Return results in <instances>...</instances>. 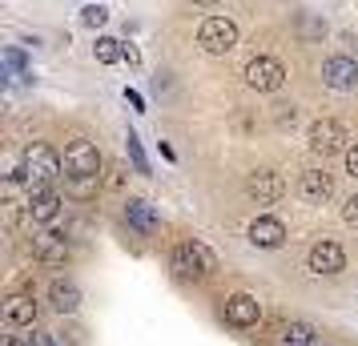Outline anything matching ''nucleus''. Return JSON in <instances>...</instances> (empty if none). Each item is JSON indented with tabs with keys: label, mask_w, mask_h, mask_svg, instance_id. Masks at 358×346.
<instances>
[{
	"label": "nucleus",
	"mask_w": 358,
	"mask_h": 346,
	"mask_svg": "<svg viewBox=\"0 0 358 346\" xmlns=\"http://www.w3.org/2000/svg\"><path fill=\"white\" fill-rule=\"evenodd\" d=\"M20 173H24V182L33 185V189H49V185L61 178V157H57V149L45 145V141H33V145L24 149Z\"/></svg>",
	"instance_id": "obj_1"
},
{
	"label": "nucleus",
	"mask_w": 358,
	"mask_h": 346,
	"mask_svg": "<svg viewBox=\"0 0 358 346\" xmlns=\"http://www.w3.org/2000/svg\"><path fill=\"white\" fill-rule=\"evenodd\" d=\"M169 266H173V274H178L181 282H197V278H206V274L217 270V258H213L201 242H181V246H173V254H169Z\"/></svg>",
	"instance_id": "obj_2"
},
{
	"label": "nucleus",
	"mask_w": 358,
	"mask_h": 346,
	"mask_svg": "<svg viewBox=\"0 0 358 346\" xmlns=\"http://www.w3.org/2000/svg\"><path fill=\"white\" fill-rule=\"evenodd\" d=\"M197 45H201L206 57H226V52H234V45H238V24H234L229 17L201 20V29H197Z\"/></svg>",
	"instance_id": "obj_3"
},
{
	"label": "nucleus",
	"mask_w": 358,
	"mask_h": 346,
	"mask_svg": "<svg viewBox=\"0 0 358 346\" xmlns=\"http://www.w3.org/2000/svg\"><path fill=\"white\" fill-rule=\"evenodd\" d=\"M65 173L69 178H97L101 182V153L93 141H85V137H73L65 149Z\"/></svg>",
	"instance_id": "obj_4"
},
{
	"label": "nucleus",
	"mask_w": 358,
	"mask_h": 346,
	"mask_svg": "<svg viewBox=\"0 0 358 346\" xmlns=\"http://www.w3.org/2000/svg\"><path fill=\"white\" fill-rule=\"evenodd\" d=\"M245 85L258 89V93H274V89L286 85V65L274 61V57H254V61L245 65Z\"/></svg>",
	"instance_id": "obj_5"
},
{
	"label": "nucleus",
	"mask_w": 358,
	"mask_h": 346,
	"mask_svg": "<svg viewBox=\"0 0 358 346\" xmlns=\"http://www.w3.org/2000/svg\"><path fill=\"white\" fill-rule=\"evenodd\" d=\"M245 194H250V201H258V206H270V201H278L286 194V182H282L278 169H254L245 178Z\"/></svg>",
	"instance_id": "obj_6"
},
{
	"label": "nucleus",
	"mask_w": 358,
	"mask_h": 346,
	"mask_svg": "<svg viewBox=\"0 0 358 346\" xmlns=\"http://www.w3.org/2000/svg\"><path fill=\"white\" fill-rule=\"evenodd\" d=\"M306 141H310V149H314V153L330 157V153H338V149H342L346 129H342L338 121H330V117H318V121L306 129Z\"/></svg>",
	"instance_id": "obj_7"
},
{
	"label": "nucleus",
	"mask_w": 358,
	"mask_h": 346,
	"mask_svg": "<svg viewBox=\"0 0 358 346\" xmlns=\"http://www.w3.org/2000/svg\"><path fill=\"white\" fill-rule=\"evenodd\" d=\"M222 318H226L229 326H238V330L258 326V318H262L258 298H250V294H229L226 302H222Z\"/></svg>",
	"instance_id": "obj_8"
},
{
	"label": "nucleus",
	"mask_w": 358,
	"mask_h": 346,
	"mask_svg": "<svg viewBox=\"0 0 358 346\" xmlns=\"http://www.w3.org/2000/svg\"><path fill=\"white\" fill-rule=\"evenodd\" d=\"M322 81L334 93H355L358 89V61H350V57H330L322 65Z\"/></svg>",
	"instance_id": "obj_9"
},
{
	"label": "nucleus",
	"mask_w": 358,
	"mask_h": 346,
	"mask_svg": "<svg viewBox=\"0 0 358 346\" xmlns=\"http://www.w3.org/2000/svg\"><path fill=\"white\" fill-rule=\"evenodd\" d=\"M310 274H338L346 270V250L338 242H318V246L310 250Z\"/></svg>",
	"instance_id": "obj_10"
},
{
	"label": "nucleus",
	"mask_w": 358,
	"mask_h": 346,
	"mask_svg": "<svg viewBox=\"0 0 358 346\" xmlns=\"http://www.w3.org/2000/svg\"><path fill=\"white\" fill-rule=\"evenodd\" d=\"M298 189H302V198H306V201L322 206V201L334 198V178H330L326 169H306V173H302V185H298Z\"/></svg>",
	"instance_id": "obj_11"
},
{
	"label": "nucleus",
	"mask_w": 358,
	"mask_h": 346,
	"mask_svg": "<svg viewBox=\"0 0 358 346\" xmlns=\"http://www.w3.org/2000/svg\"><path fill=\"white\" fill-rule=\"evenodd\" d=\"M250 242L258 250H278L286 242V226H282L278 217H258V222L250 226Z\"/></svg>",
	"instance_id": "obj_12"
},
{
	"label": "nucleus",
	"mask_w": 358,
	"mask_h": 346,
	"mask_svg": "<svg viewBox=\"0 0 358 346\" xmlns=\"http://www.w3.org/2000/svg\"><path fill=\"white\" fill-rule=\"evenodd\" d=\"M125 222H129L137 233H157V230H162L157 210H153L149 201H141V198H129V206H125Z\"/></svg>",
	"instance_id": "obj_13"
},
{
	"label": "nucleus",
	"mask_w": 358,
	"mask_h": 346,
	"mask_svg": "<svg viewBox=\"0 0 358 346\" xmlns=\"http://www.w3.org/2000/svg\"><path fill=\"white\" fill-rule=\"evenodd\" d=\"M49 302L57 314H73L77 306H81V290H77V282L69 278H52L49 282Z\"/></svg>",
	"instance_id": "obj_14"
},
{
	"label": "nucleus",
	"mask_w": 358,
	"mask_h": 346,
	"mask_svg": "<svg viewBox=\"0 0 358 346\" xmlns=\"http://www.w3.org/2000/svg\"><path fill=\"white\" fill-rule=\"evenodd\" d=\"M4 322L8 326H36V302L29 294H13L8 302H4Z\"/></svg>",
	"instance_id": "obj_15"
},
{
	"label": "nucleus",
	"mask_w": 358,
	"mask_h": 346,
	"mask_svg": "<svg viewBox=\"0 0 358 346\" xmlns=\"http://www.w3.org/2000/svg\"><path fill=\"white\" fill-rule=\"evenodd\" d=\"M33 254H36V262L61 266V262H69V242L57 238V233H41V238L33 242Z\"/></svg>",
	"instance_id": "obj_16"
},
{
	"label": "nucleus",
	"mask_w": 358,
	"mask_h": 346,
	"mask_svg": "<svg viewBox=\"0 0 358 346\" xmlns=\"http://www.w3.org/2000/svg\"><path fill=\"white\" fill-rule=\"evenodd\" d=\"M57 214H61V194H52V189L33 194V201H29V217H33V222L49 226V222H57Z\"/></svg>",
	"instance_id": "obj_17"
},
{
	"label": "nucleus",
	"mask_w": 358,
	"mask_h": 346,
	"mask_svg": "<svg viewBox=\"0 0 358 346\" xmlns=\"http://www.w3.org/2000/svg\"><path fill=\"white\" fill-rule=\"evenodd\" d=\"M278 346H318V343H314V330L306 322H286L282 334H278Z\"/></svg>",
	"instance_id": "obj_18"
},
{
	"label": "nucleus",
	"mask_w": 358,
	"mask_h": 346,
	"mask_svg": "<svg viewBox=\"0 0 358 346\" xmlns=\"http://www.w3.org/2000/svg\"><path fill=\"white\" fill-rule=\"evenodd\" d=\"M117 45H121V41H113V36H97V61L101 65H113L117 57H121Z\"/></svg>",
	"instance_id": "obj_19"
},
{
	"label": "nucleus",
	"mask_w": 358,
	"mask_h": 346,
	"mask_svg": "<svg viewBox=\"0 0 358 346\" xmlns=\"http://www.w3.org/2000/svg\"><path fill=\"white\" fill-rule=\"evenodd\" d=\"M105 17H109V13H105L101 4H89V8H81V20H85V24H93V29H97V24H105Z\"/></svg>",
	"instance_id": "obj_20"
},
{
	"label": "nucleus",
	"mask_w": 358,
	"mask_h": 346,
	"mask_svg": "<svg viewBox=\"0 0 358 346\" xmlns=\"http://www.w3.org/2000/svg\"><path fill=\"white\" fill-rule=\"evenodd\" d=\"M129 157L137 161V173H145V169H149V165H145V153H141V145H137V137H133V133H129Z\"/></svg>",
	"instance_id": "obj_21"
},
{
	"label": "nucleus",
	"mask_w": 358,
	"mask_h": 346,
	"mask_svg": "<svg viewBox=\"0 0 358 346\" xmlns=\"http://www.w3.org/2000/svg\"><path fill=\"white\" fill-rule=\"evenodd\" d=\"M342 217H346V226H355V230H358V194L342 206Z\"/></svg>",
	"instance_id": "obj_22"
},
{
	"label": "nucleus",
	"mask_w": 358,
	"mask_h": 346,
	"mask_svg": "<svg viewBox=\"0 0 358 346\" xmlns=\"http://www.w3.org/2000/svg\"><path fill=\"white\" fill-rule=\"evenodd\" d=\"M29 346H57V338L45 334V330H33V334H29Z\"/></svg>",
	"instance_id": "obj_23"
},
{
	"label": "nucleus",
	"mask_w": 358,
	"mask_h": 346,
	"mask_svg": "<svg viewBox=\"0 0 358 346\" xmlns=\"http://www.w3.org/2000/svg\"><path fill=\"white\" fill-rule=\"evenodd\" d=\"M346 173H350V178H358V141L346 149Z\"/></svg>",
	"instance_id": "obj_24"
},
{
	"label": "nucleus",
	"mask_w": 358,
	"mask_h": 346,
	"mask_svg": "<svg viewBox=\"0 0 358 346\" xmlns=\"http://www.w3.org/2000/svg\"><path fill=\"white\" fill-rule=\"evenodd\" d=\"M302 33H306V36H322L326 29H322V24H314V20H302Z\"/></svg>",
	"instance_id": "obj_25"
},
{
	"label": "nucleus",
	"mask_w": 358,
	"mask_h": 346,
	"mask_svg": "<svg viewBox=\"0 0 358 346\" xmlns=\"http://www.w3.org/2000/svg\"><path fill=\"white\" fill-rule=\"evenodd\" d=\"M0 346H29V343H20V338H13V334H4V343Z\"/></svg>",
	"instance_id": "obj_26"
},
{
	"label": "nucleus",
	"mask_w": 358,
	"mask_h": 346,
	"mask_svg": "<svg viewBox=\"0 0 358 346\" xmlns=\"http://www.w3.org/2000/svg\"><path fill=\"white\" fill-rule=\"evenodd\" d=\"M194 4H217V0H194Z\"/></svg>",
	"instance_id": "obj_27"
},
{
	"label": "nucleus",
	"mask_w": 358,
	"mask_h": 346,
	"mask_svg": "<svg viewBox=\"0 0 358 346\" xmlns=\"http://www.w3.org/2000/svg\"><path fill=\"white\" fill-rule=\"evenodd\" d=\"M318 346H326V343H318Z\"/></svg>",
	"instance_id": "obj_28"
}]
</instances>
